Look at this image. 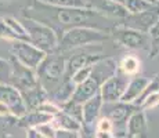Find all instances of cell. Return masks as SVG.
Masks as SVG:
<instances>
[{
    "label": "cell",
    "mask_w": 159,
    "mask_h": 138,
    "mask_svg": "<svg viewBox=\"0 0 159 138\" xmlns=\"http://www.w3.org/2000/svg\"><path fill=\"white\" fill-rule=\"evenodd\" d=\"M116 69H118V62L115 60H112V58H102L101 61L94 64L91 75L83 83H80L79 86L75 87L71 101L82 105L89 98H91L93 96H96L97 93H100L101 84L109 76L114 75Z\"/></svg>",
    "instance_id": "cell-1"
},
{
    "label": "cell",
    "mask_w": 159,
    "mask_h": 138,
    "mask_svg": "<svg viewBox=\"0 0 159 138\" xmlns=\"http://www.w3.org/2000/svg\"><path fill=\"white\" fill-rule=\"evenodd\" d=\"M66 60L61 54H47L40 65L36 68L35 73L40 87L48 94H53L57 87L64 82L66 73Z\"/></svg>",
    "instance_id": "cell-2"
},
{
    "label": "cell",
    "mask_w": 159,
    "mask_h": 138,
    "mask_svg": "<svg viewBox=\"0 0 159 138\" xmlns=\"http://www.w3.org/2000/svg\"><path fill=\"white\" fill-rule=\"evenodd\" d=\"M109 38V33L105 30L97 29L90 26H78L71 28L62 35V38L58 40L57 50L69 51L75 48L86 47L90 44H100Z\"/></svg>",
    "instance_id": "cell-3"
},
{
    "label": "cell",
    "mask_w": 159,
    "mask_h": 138,
    "mask_svg": "<svg viewBox=\"0 0 159 138\" xmlns=\"http://www.w3.org/2000/svg\"><path fill=\"white\" fill-rule=\"evenodd\" d=\"M21 24L25 29L28 42L30 44H33L40 51H43L44 54H51L57 50L58 38L53 28L44 25L42 22H38L35 20H30V18L21 20Z\"/></svg>",
    "instance_id": "cell-4"
},
{
    "label": "cell",
    "mask_w": 159,
    "mask_h": 138,
    "mask_svg": "<svg viewBox=\"0 0 159 138\" xmlns=\"http://www.w3.org/2000/svg\"><path fill=\"white\" fill-rule=\"evenodd\" d=\"M10 51L11 55H13V60H15L18 64H21L25 68L33 70V72L47 55L43 51L39 50V48H36L33 44H30L29 42H20V40L11 42Z\"/></svg>",
    "instance_id": "cell-5"
},
{
    "label": "cell",
    "mask_w": 159,
    "mask_h": 138,
    "mask_svg": "<svg viewBox=\"0 0 159 138\" xmlns=\"http://www.w3.org/2000/svg\"><path fill=\"white\" fill-rule=\"evenodd\" d=\"M137 109L139 108L136 105H133V104H125L118 101V102H112V104H104L101 112L104 118L109 119L112 122V124H114V136L116 131L126 136L127 119Z\"/></svg>",
    "instance_id": "cell-6"
},
{
    "label": "cell",
    "mask_w": 159,
    "mask_h": 138,
    "mask_svg": "<svg viewBox=\"0 0 159 138\" xmlns=\"http://www.w3.org/2000/svg\"><path fill=\"white\" fill-rule=\"evenodd\" d=\"M112 36L119 44L129 50H147L151 44L148 33L139 32L126 26H116L112 30Z\"/></svg>",
    "instance_id": "cell-7"
},
{
    "label": "cell",
    "mask_w": 159,
    "mask_h": 138,
    "mask_svg": "<svg viewBox=\"0 0 159 138\" xmlns=\"http://www.w3.org/2000/svg\"><path fill=\"white\" fill-rule=\"evenodd\" d=\"M127 76H125L120 70L116 69V72L112 76H109L100 87V96L102 98L104 104H112L120 101L122 96L125 94V90L129 83Z\"/></svg>",
    "instance_id": "cell-8"
},
{
    "label": "cell",
    "mask_w": 159,
    "mask_h": 138,
    "mask_svg": "<svg viewBox=\"0 0 159 138\" xmlns=\"http://www.w3.org/2000/svg\"><path fill=\"white\" fill-rule=\"evenodd\" d=\"M100 15V11L93 10V8H78V7H69V8H57V21L58 24L64 26L78 28V26H86L91 17Z\"/></svg>",
    "instance_id": "cell-9"
},
{
    "label": "cell",
    "mask_w": 159,
    "mask_h": 138,
    "mask_svg": "<svg viewBox=\"0 0 159 138\" xmlns=\"http://www.w3.org/2000/svg\"><path fill=\"white\" fill-rule=\"evenodd\" d=\"M159 21V2L154 3L151 8L143 11L140 14H133L126 17V28L139 30L143 33H148L151 28Z\"/></svg>",
    "instance_id": "cell-10"
},
{
    "label": "cell",
    "mask_w": 159,
    "mask_h": 138,
    "mask_svg": "<svg viewBox=\"0 0 159 138\" xmlns=\"http://www.w3.org/2000/svg\"><path fill=\"white\" fill-rule=\"evenodd\" d=\"M0 102H3L15 119H20L28 112L21 93L10 84H0Z\"/></svg>",
    "instance_id": "cell-11"
},
{
    "label": "cell",
    "mask_w": 159,
    "mask_h": 138,
    "mask_svg": "<svg viewBox=\"0 0 159 138\" xmlns=\"http://www.w3.org/2000/svg\"><path fill=\"white\" fill-rule=\"evenodd\" d=\"M102 105L104 102L100 93H97L96 96L84 101L82 104V126L89 128H94L100 115H101Z\"/></svg>",
    "instance_id": "cell-12"
},
{
    "label": "cell",
    "mask_w": 159,
    "mask_h": 138,
    "mask_svg": "<svg viewBox=\"0 0 159 138\" xmlns=\"http://www.w3.org/2000/svg\"><path fill=\"white\" fill-rule=\"evenodd\" d=\"M148 82H149V79L145 78V76H141V75H137V76L130 78L126 90H125V94L120 98V102L134 104L140 97H141L143 91L145 90Z\"/></svg>",
    "instance_id": "cell-13"
},
{
    "label": "cell",
    "mask_w": 159,
    "mask_h": 138,
    "mask_svg": "<svg viewBox=\"0 0 159 138\" xmlns=\"http://www.w3.org/2000/svg\"><path fill=\"white\" fill-rule=\"evenodd\" d=\"M102 57L101 54H76L72 55L71 58L66 60V73L65 78L69 79L73 73L78 69L86 68V66H91L94 64H97L98 61H101Z\"/></svg>",
    "instance_id": "cell-14"
},
{
    "label": "cell",
    "mask_w": 159,
    "mask_h": 138,
    "mask_svg": "<svg viewBox=\"0 0 159 138\" xmlns=\"http://www.w3.org/2000/svg\"><path fill=\"white\" fill-rule=\"evenodd\" d=\"M147 130V118L144 110L137 109L130 115L126 123V138H140Z\"/></svg>",
    "instance_id": "cell-15"
},
{
    "label": "cell",
    "mask_w": 159,
    "mask_h": 138,
    "mask_svg": "<svg viewBox=\"0 0 159 138\" xmlns=\"http://www.w3.org/2000/svg\"><path fill=\"white\" fill-rule=\"evenodd\" d=\"M51 119L53 118L50 115H46V113L40 112L38 109H32V110H28L22 118L18 119V124L25 128H35L40 124L51 122Z\"/></svg>",
    "instance_id": "cell-16"
},
{
    "label": "cell",
    "mask_w": 159,
    "mask_h": 138,
    "mask_svg": "<svg viewBox=\"0 0 159 138\" xmlns=\"http://www.w3.org/2000/svg\"><path fill=\"white\" fill-rule=\"evenodd\" d=\"M51 124L56 128H60V130H68V131H75V133H79L82 128V123L78 120V119L69 116L68 113L65 112H58L53 119H51Z\"/></svg>",
    "instance_id": "cell-17"
},
{
    "label": "cell",
    "mask_w": 159,
    "mask_h": 138,
    "mask_svg": "<svg viewBox=\"0 0 159 138\" xmlns=\"http://www.w3.org/2000/svg\"><path fill=\"white\" fill-rule=\"evenodd\" d=\"M141 69V61L133 54L125 55L120 61L118 62V70H120L125 76L127 78H133L137 76Z\"/></svg>",
    "instance_id": "cell-18"
},
{
    "label": "cell",
    "mask_w": 159,
    "mask_h": 138,
    "mask_svg": "<svg viewBox=\"0 0 159 138\" xmlns=\"http://www.w3.org/2000/svg\"><path fill=\"white\" fill-rule=\"evenodd\" d=\"M125 8L127 10L129 15L140 14L143 11H147L154 6L152 0H125Z\"/></svg>",
    "instance_id": "cell-19"
},
{
    "label": "cell",
    "mask_w": 159,
    "mask_h": 138,
    "mask_svg": "<svg viewBox=\"0 0 159 138\" xmlns=\"http://www.w3.org/2000/svg\"><path fill=\"white\" fill-rule=\"evenodd\" d=\"M43 3L53 6L56 8H69V7H78V8H91L90 3L83 2V0H40Z\"/></svg>",
    "instance_id": "cell-20"
},
{
    "label": "cell",
    "mask_w": 159,
    "mask_h": 138,
    "mask_svg": "<svg viewBox=\"0 0 159 138\" xmlns=\"http://www.w3.org/2000/svg\"><path fill=\"white\" fill-rule=\"evenodd\" d=\"M98 11H104V13H108L111 15H115V17L119 18H126L129 13L125 8L123 4H118V3H111V2H105V0H101V6H100Z\"/></svg>",
    "instance_id": "cell-21"
},
{
    "label": "cell",
    "mask_w": 159,
    "mask_h": 138,
    "mask_svg": "<svg viewBox=\"0 0 159 138\" xmlns=\"http://www.w3.org/2000/svg\"><path fill=\"white\" fill-rule=\"evenodd\" d=\"M11 75H13L11 62L0 57V84H10Z\"/></svg>",
    "instance_id": "cell-22"
},
{
    "label": "cell",
    "mask_w": 159,
    "mask_h": 138,
    "mask_svg": "<svg viewBox=\"0 0 159 138\" xmlns=\"http://www.w3.org/2000/svg\"><path fill=\"white\" fill-rule=\"evenodd\" d=\"M158 106H159V91L147 96L145 98H143V100L137 104V108L141 110L155 109V108H158Z\"/></svg>",
    "instance_id": "cell-23"
},
{
    "label": "cell",
    "mask_w": 159,
    "mask_h": 138,
    "mask_svg": "<svg viewBox=\"0 0 159 138\" xmlns=\"http://www.w3.org/2000/svg\"><path fill=\"white\" fill-rule=\"evenodd\" d=\"M91 70H93V65L86 66V68H82V69H78L71 78H69V80H71V83L76 87V86H79L80 83H83L89 76L91 75Z\"/></svg>",
    "instance_id": "cell-24"
},
{
    "label": "cell",
    "mask_w": 159,
    "mask_h": 138,
    "mask_svg": "<svg viewBox=\"0 0 159 138\" xmlns=\"http://www.w3.org/2000/svg\"><path fill=\"white\" fill-rule=\"evenodd\" d=\"M0 38L6 39V40H11V42H17V38L13 33V30L10 29V26L6 24L4 18H0Z\"/></svg>",
    "instance_id": "cell-25"
},
{
    "label": "cell",
    "mask_w": 159,
    "mask_h": 138,
    "mask_svg": "<svg viewBox=\"0 0 159 138\" xmlns=\"http://www.w3.org/2000/svg\"><path fill=\"white\" fill-rule=\"evenodd\" d=\"M94 130L97 131H108V133H114V124H112V122L109 120V119L104 118H98V120H97L96 126H94Z\"/></svg>",
    "instance_id": "cell-26"
},
{
    "label": "cell",
    "mask_w": 159,
    "mask_h": 138,
    "mask_svg": "<svg viewBox=\"0 0 159 138\" xmlns=\"http://www.w3.org/2000/svg\"><path fill=\"white\" fill-rule=\"evenodd\" d=\"M39 133L42 134L44 138H54V133H56V127L51 124V122L48 123H44V124H40L38 127H35Z\"/></svg>",
    "instance_id": "cell-27"
},
{
    "label": "cell",
    "mask_w": 159,
    "mask_h": 138,
    "mask_svg": "<svg viewBox=\"0 0 159 138\" xmlns=\"http://www.w3.org/2000/svg\"><path fill=\"white\" fill-rule=\"evenodd\" d=\"M54 138H79V133L56 128V133H54Z\"/></svg>",
    "instance_id": "cell-28"
},
{
    "label": "cell",
    "mask_w": 159,
    "mask_h": 138,
    "mask_svg": "<svg viewBox=\"0 0 159 138\" xmlns=\"http://www.w3.org/2000/svg\"><path fill=\"white\" fill-rule=\"evenodd\" d=\"M149 40H151V43L154 46H157V44H159V21L157 24H155L154 26L151 28V30H149Z\"/></svg>",
    "instance_id": "cell-29"
},
{
    "label": "cell",
    "mask_w": 159,
    "mask_h": 138,
    "mask_svg": "<svg viewBox=\"0 0 159 138\" xmlns=\"http://www.w3.org/2000/svg\"><path fill=\"white\" fill-rule=\"evenodd\" d=\"M79 138H96L94 137V128H89L82 126L80 131H79Z\"/></svg>",
    "instance_id": "cell-30"
},
{
    "label": "cell",
    "mask_w": 159,
    "mask_h": 138,
    "mask_svg": "<svg viewBox=\"0 0 159 138\" xmlns=\"http://www.w3.org/2000/svg\"><path fill=\"white\" fill-rule=\"evenodd\" d=\"M8 118H11V119H15L13 115H11V112H10V109L7 108V106L4 105L3 102H0V119H8Z\"/></svg>",
    "instance_id": "cell-31"
},
{
    "label": "cell",
    "mask_w": 159,
    "mask_h": 138,
    "mask_svg": "<svg viewBox=\"0 0 159 138\" xmlns=\"http://www.w3.org/2000/svg\"><path fill=\"white\" fill-rule=\"evenodd\" d=\"M26 138H44L36 128H26Z\"/></svg>",
    "instance_id": "cell-32"
},
{
    "label": "cell",
    "mask_w": 159,
    "mask_h": 138,
    "mask_svg": "<svg viewBox=\"0 0 159 138\" xmlns=\"http://www.w3.org/2000/svg\"><path fill=\"white\" fill-rule=\"evenodd\" d=\"M94 137L96 138H115L114 133H108V131H97V130H94Z\"/></svg>",
    "instance_id": "cell-33"
},
{
    "label": "cell",
    "mask_w": 159,
    "mask_h": 138,
    "mask_svg": "<svg viewBox=\"0 0 159 138\" xmlns=\"http://www.w3.org/2000/svg\"><path fill=\"white\" fill-rule=\"evenodd\" d=\"M105 2H111V3H118V4H125V0H105Z\"/></svg>",
    "instance_id": "cell-34"
},
{
    "label": "cell",
    "mask_w": 159,
    "mask_h": 138,
    "mask_svg": "<svg viewBox=\"0 0 159 138\" xmlns=\"http://www.w3.org/2000/svg\"><path fill=\"white\" fill-rule=\"evenodd\" d=\"M83 2H87V3H89V2H90V0H83Z\"/></svg>",
    "instance_id": "cell-35"
}]
</instances>
